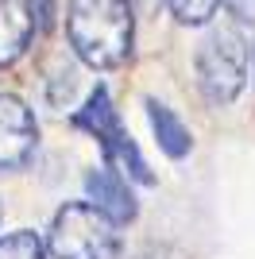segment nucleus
I'll return each instance as SVG.
<instances>
[{
  "label": "nucleus",
  "instance_id": "1",
  "mask_svg": "<svg viewBox=\"0 0 255 259\" xmlns=\"http://www.w3.org/2000/svg\"><path fill=\"white\" fill-rule=\"evenodd\" d=\"M70 47L93 70H116L132 54V0H70Z\"/></svg>",
  "mask_w": 255,
  "mask_h": 259
},
{
  "label": "nucleus",
  "instance_id": "2",
  "mask_svg": "<svg viewBox=\"0 0 255 259\" xmlns=\"http://www.w3.org/2000/svg\"><path fill=\"white\" fill-rule=\"evenodd\" d=\"M247 81V43L232 27H212L197 47V85L209 105H232Z\"/></svg>",
  "mask_w": 255,
  "mask_h": 259
},
{
  "label": "nucleus",
  "instance_id": "3",
  "mask_svg": "<svg viewBox=\"0 0 255 259\" xmlns=\"http://www.w3.org/2000/svg\"><path fill=\"white\" fill-rule=\"evenodd\" d=\"M54 259H116L120 236L116 225L101 217L89 201H70L54 213L51 225Z\"/></svg>",
  "mask_w": 255,
  "mask_h": 259
},
{
  "label": "nucleus",
  "instance_id": "4",
  "mask_svg": "<svg viewBox=\"0 0 255 259\" xmlns=\"http://www.w3.org/2000/svg\"><path fill=\"white\" fill-rule=\"evenodd\" d=\"M77 128L93 132L97 140H101V151H105L108 166L112 170H128L136 182H155V174L147 170V162H143V155H139V147L132 143V136L124 132V124H120L116 108H112V101H108V89L97 85L93 93H89V101H85V108L74 116Z\"/></svg>",
  "mask_w": 255,
  "mask_h": 259
},
{
  "label": "nucleus",
  "instance_id": "5",
  "mask_svg": "<svg viewBox=\"0 0 255 259\" xmlns=\"http://www.w3.org/2000/svg\"><path fill=\"white\" fill-rule=\"evenodd\" d=\"M39 128H35L31 108L12 93H0V174L20 170L31 159Z\"/></svg>",
  "mask_w": 255,
  "mask_h": 259
},
{
  "label": "nucleus",
  "instance_id": "6",
  "mask_svg": "<svg viewBox=\"0 0 255 259\" xmlns=\"http://www.w3.org/2000/svg\"><path fill=\"white\" fill-rule=\"evenodd\" d=\"M85 190H89V205L101 217H108L112 225H124L136 217V197L128 190V182L120 178L112 166H101V170L85 174Z\"/></svg>",
  "mask_w": 255,
  "mask_h": 259
},
{
  "label": "nucleus",
  "instance_id": "7",
  "mask_svg": "<svg viewBox=\"0 0 255 259\" xmlns=\"http://www.w3.org/2000/svg\"><path fill=\"white\" fill-rule=\"evenodd\" d=\"M35 35L31 0H0V66H12Z\"/></svg>",
  "mask_w": 255,
  "mask_h": 259
},
{
  "label": "nucleus",
  "instance_id": "8",
  "mask_svg": "<svg viewBox=\"0 0 255 259\" xmlns=\"http://www.w3.org/2000/svg\"><path fill=\"white\" fill-rule=\"evenodd\" d=\"M147 116H151V128H155V136H159V147L170 155V159H182V155H190V132H186V124H182L174 112H170L166 105H159L155 97H147Z\"/></svg>",
  "mask_w": 255,
  "mask_h": 259
},
{
  "label": "nucleus",
  "instance_id": "9",
  "mask_svg": "<svg viewBox=\"0 0 255 259\" xmlns=\"http://www.w3.org/2000/svg\"><path fill=\"white\" fill-rule=\"evenodd\" d=\"M0 259H47V255H42V240L27 228H20V232L0 236Z\"/></svg>",
  "mask_w": 255,
  "mask_h": 259
},
{
  "label": "nucleus",
  "instance_id": "10",
  "mask_svg": "<svg viewBox=\"0 0 255 259\" xmlns=\"http://www.w3.org/2000/svg\"><path fill=\"white\" fill-rule=\"evenodd\" d=\"M217 4L221 0H166V8H170V16L178 23H209L212 20V12H217Z\"/></svg>",
  "mask_w": 255,
  "mask_h": 259
},
{
  "label": "nucleus",
  "instance_id": "11",
  "mask_svg": "<svg viewBox=\"0 0 255 259\" xmlns=\"http://www.w3.org/2000/svg\"><path fill=\"white\" fill-rule=\"evenodd\" d=\"M224 4L240 23H255V0H224Z\"/></svg>",
  "mask_w": 255,
  "mask_h": 259
}]
</instances>
